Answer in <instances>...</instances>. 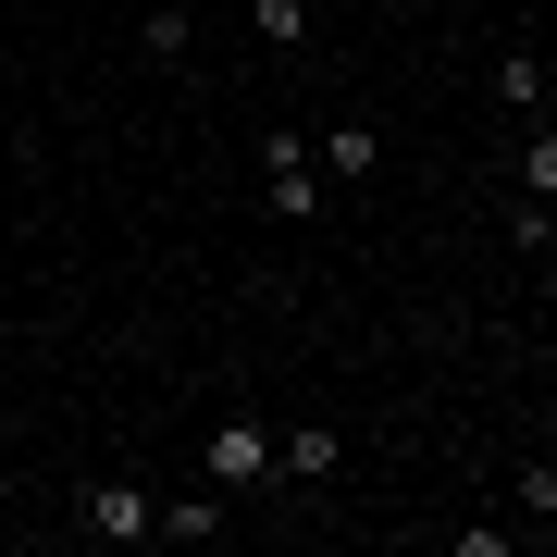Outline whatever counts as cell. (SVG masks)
<instances>
[{"instance_id": "10", "label": "cell", "mask_w": 557, "mask_h": 557, "mask_svg": "<svg viewBox=\"0 0 557 557\" xmlns=\"http://www.w3.org/2000/svg\"><path fill=\"white\" fill-rule=\"evenodd\" d=\"M508 508H520V520H545V533H557V458H533V471L508 483Z\"/></svg>"}, {"instance_id": "15", "label": "cell", "mask_w": 557, "mask_h": 557, "mask_svg": "<svg viewBox=\"0 0 557 557\" xmlns=\"http://www.w3.org/2000/svg\"><path fill=\"white\" fill-rule=\"evenodd\" d=\"M0 236H13V223H0Z\"/></svg>"}, {"instance_id": "12", "label": "cell", "mask_w": 557, "mask_h": 557, "mask_svg": "<svg viewBox=\"0 0 557 557\" xmlns=\"http://www.w3.org/2000/svg\"><path fill=\"white\" fill-rule=\"evenodd\" d=\"M248 25H260V38H273V50H298V38H310V13H298V0H260Z\"/></svg>"}, {"instance_id": "9", "label": "cell", "mask_w": 557, "mask_h": 557, "mask_svg": "<svg viewBox=\"0 0 557 557\" xmlns=\"http://www.w3.org/2000/svg\"><path fill=\"white\" fill-rule=\"evenodd\" d=\"M520 199H557V124H533V137H520Z\"/></svg>"}, {"instance_id": "13", "label": "cell", "mask_w": 557, "mask_h": 557, "mask_svg": "<svg viewBox=\"0 0 557 557\" xmlns=\"http://www.w3.org/2000/svg\"><path fill=\"white\" fill-rule=\"evenodd\" d=\"M298 13H310V25H322V13H335V0H298Z\"/></svg>"}, {"instance_id": "5", "label": "cell", "mask_w": 557, "mask_h": 557, "mask_svg": "<svg viewBox=\"0 0 557 557\" xmlns=\"http://www.w3.org/2000/svg\"><path fill=\"white\" fill-rule=\"evenodd\" d=\"M223 520H236V496H223V483H199V496H161V533H174V545H211Z\"/></svg>"}, {"instance_id": "4", "label": "cell", "mask_w": 557, "mask_h": 557, "mask_svg": "<svg viewBox=\"0 0 557 557\" xmlns=\"http://www.w3.org/2000/svg\"><path fill=\"white\" fill-rule=\"evenodd\" d=\"M347 471V434L335 421H298V434H273V483H335Z\"/></svg>"}, {"instance_id": "11", "label": "cell", "mask_w": 557, "mask_h": 557, "mask_svg": "<svg viewBox=\"0 0 557 557\" xmlns=\"http://www.w3.org/2000/svg\"><path fill=\"white\" fill-rule=\"evenodd\" d=\"M508 248H557V199H508Z\"/></svg>"}, {"instance_id": "2", "label": "cell", "mask_w": 557, "mask_h": 557, "mask_svg": "<svg viewBox=\"0 0 557 557\" xmlns=\"http://www.w3.org/2000/svg\"><path fill=\"white\" fill-rule=\"evenodd\" d=\"M199 471L223 483V496H248V483H273V421H211Z\"/></svg>"}, {"instance_id": "14", "label": "cell", "mask_w": 557, "mask_h": 557, "mask_svg": "<svg viewBox=\"0 0 557 557\" xmlns=\"http://www.w3.org/2000/svg\"><path fill=\"white\" fill-rule=\"evenodd\" d=\"M471 13H496V0H471Z\"/></svg>"}, {"instance_id": "1", "label": "cell", "mask_w": 557, "mask_h": 557, "mask_svg": "<svg viewBox=\"0 0 557 557\" xmlns=\"http://www.w3.org/2000/svg\"><path fill=\"white\" fill-rule=\"evenodd\" d=\"M260 186H273L285 223H322V149L298 137V124H273V137H260Z\"/></svg>"}, {"instance_id": "8", "label": "cell", "mask_w": 557, "mask_h": 557, "mask_svg": "<svg viewBox=\"0 0 557 557\" xmlns=\"http://www.w3.org/2000/svg\"><path fill=\"white\" fill-rule=\"evenodd\" d=\"M545 100V62L533 50H496V112H533Z\"/></svg>"}, {"instance_id": "7", "label": "cell", "mask_w": 557, "mask_h": 557, "mask_svg": "<svg viewBox=\"0 0 557 557\" xmlns=\"http://www.w3.org/2000/svg\"><path fill=\"white\" fill-rule=\"evenodd\" d=\"M372 174V124H322V186H359Z\"/></svg>"}, {"instance_id": "3", "label": "cell", "mask_w": 557, "mask_h": 557, "mask_svg": "<svg viewBox=\"0 0 557 557\" xmlns=\"http://www.w3.org/2000/svg\"><path fill=\"white\" fill-rule=\"evenodd\" d=\"M87 533H100V545H137V533H161V496H137V483H87Z\"/></svg>"}, {"instance_id": "6", "label": "cell", "mask_w": 557, "mask_h": 557, "mask_svg": "<svg viewBox=\"0 0 557 557\" xmlns=\"http://www.w3.org/2000/svg\"><path fill=\"white\" fill-rule=\"evenodd\" d=\"M186 38H199L186 0H149V13H137V50H149V62H186Z\"/></svg>"}]
</instances>
